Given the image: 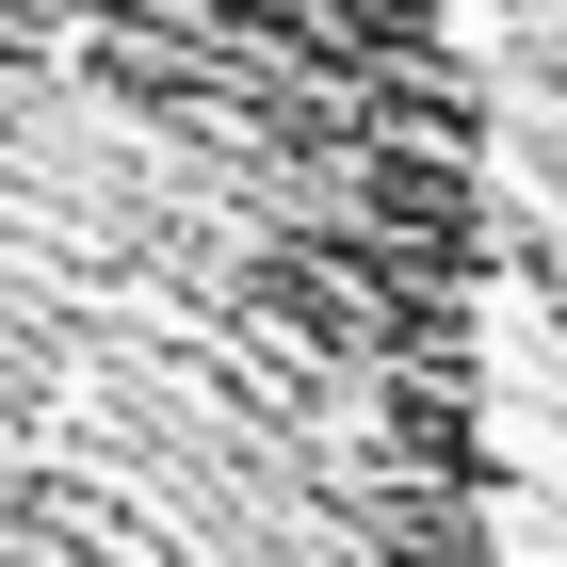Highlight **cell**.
I'll return each mask as SVG.
<instances>
[{
	"mask_svg": "<svg viewBox=\"0 0 567 567\" xmlns=\"http://www.w3.org/2000/svg\"><path fill=\"white\" fill-rule=\"evenodd\" d=\"M0 567H503L454 0H0Z\"/></svg>",
	"mask_w": 567,
	"mask_h": 567,
	"instance_id": "1",
	"label": "cell"
}]
</instances>
